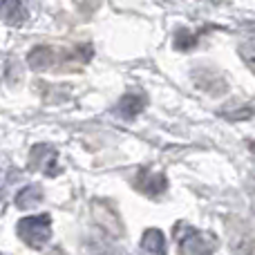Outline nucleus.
<instances>
[{"label":"nucleus","mask_w":255,"mask_h":255,"mask_svg":"<svg viewBox=\"0 0 255 255\" xmlns=\"http://www.w3.org/2000/svg\"><path fill=\"white\" fill-rule=\"evenodd\" d=\"M18 235L31 249H43L52 240V217L49 215H31L18 222Z\"/></svg>","instance_id":"f257e3e1"},{"label":"nucleus","mask_w":255,"mask_h":255,"mask_svg":"<svg viewBox=\"0 0 255 255\" xmlns=\"http://www.w3.org/2000/svg\"><path fill=\"white\" fill-rule=\"evenodd\" d=\"M175 240L179 244V253H213L217 247V240L211 233H199L188 224H177Z\"/></svg>","instance_id":"f03ea898"},{"label":"nucleus","mask_w":255,"mask_h":255,"mask_svg":"<svg viewBox=\"0 0 255 255\" xmlns=\"http://www.w3.org/2000/svg\"><path fill=\"white\" fill-rule=\"evenodd\" d=\"M193 79H195V85L199 90H204L206 94H211V97H222L229 90V83L224 81V76L217 70H213V67H197V70H193Z\"/></svg>","instance_id":"7ed1b4c3"},{"label":"nucleus","mask_w":255,"mask_h":255,"mask_svg":"<svg viewBox=\"0 0 255 255\" xmlns=\"http://www.w3.org/2000/svg\"><path fill=\"white\" fill-rule=\"evenodd\" d=\"M56 159H58V154L52 145L38 143V145H34V150H31V154H29V166L34 168V170H43L45 175H49V177H56L58 172H61Z\"/></svg>","instance_id":"20e7f679"},{"label":"nucleus","mask_w":255,"mask_h":255,"mask_svg":"<svg viewBox=\"0 0 255 255\" xmlns=\"http://www.w3.org/2000/svg\"><path fill=\"white\" fill-rule=\"evenodd\" d=\"M136 188L143 190L150 197H157V195H161L163 190L168 188V181L161 172H150L143 168V170L139 172V177H136Z\"/></svg>","instance_id":"39448f33"},{"label":"nucleus","mask_w":255,"mask_h":255,"mask_svg":"<svg viewBox=\"0 0 255 255\" xmlns=\"http://www.w3.org/2000/svg\"><path fill=\"white\" fill-rule=\"evenodd\" d=\"M143 108H145V97L143 94L130 92V94H124V97L119 99L115 112L121 117V119L130 121V119H134V117H139L141 112H143Z\"/></svg>","instance_id":"423d86ee"},{"label":"nucleus","mask_w":255,"mask_h":255,"mask_svg":"<svg viewBox=\"0 0 255 255\" xmlns=\"http://www.w3.org/2000/svg\"><path fill=\"white\" fill-rule=\"evenodd\" d=\"M0 18L11 27H20L27 18V11L20 0H0Z\"/></svg>","instance_id":"0eeeda50"},{"label":"nucleus","mask_w":255,"mask_h":255,"mask_svg":"<svg viewBox=\"0 0 255 255\" xmlns=\"http://www.w3.org/2000/svg\"><path fill=\"white\" fill-rule=\"evenodd\" d=\"M27 65L36 72H45L54 65V49L49 45H38L27 54Z\"/></svg>","instance_id":"6e6552de"},{"label":"nucleus","mask_w":255,"mask_h":255,"mask_svg":"<svg viewBox=\"0 0 255 255\" xmlns=\"http://www.w3.org/2000/svg\"><path fill=\"white\" fill-rule=\"evenodd\" d=\"M141 249L145 253H157V255L166 253V235L159 229H148L143 233V238H141Z\"/></svg>","instance_id":"1a4fd4ad"},{"label":"nucleus","mask_w":255,"mask_h":255,"mask_svg":"<svg viewBox=\"0 0 255 255\" xmlns=\"http://www.w3.org/2000/svg\"><path fill=\"white\" fill-rule=\"evenodd\" d=\"M40 202H43V190H40V186H36V184L25 186V188L16 195L18 208H34V206H38Z\"/></svg>","instance_id":"9d476101"},{"label":"nucleus","mask_w":255,"mask_h":255,"mask_svg":"<svg viewBox=\"0 0 255 255\" xmlns=\"http://www.w3.org/2000/svg\"><path fill=\"white\" fill-rule=\"evenodd\" d=\"M195 43H197V36L190 34L188 29H177L175 31V47L186 52V49H193Z\"/></svg>","instance_id":"9b49d317"}]
</instances>
